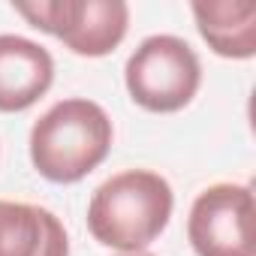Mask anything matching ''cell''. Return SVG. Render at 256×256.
Masks as SVG:
<instances>
[{
  "label": "cell",
  "instance_id": "cell-1",
  "mask_svg": "<svg viewBox=\"0 0 256 256\" xmlns=\"http://www.w3.org/2000/svg\"><path fill=\"white\" fill-rule=\"evenodd\" d=\"M175 193L151 169H126L102 181L88 202L90 235L118 253H139L169 226Z\"/></svg>",
  "mask_w": 256,
  "mask_h": 256
},
{
  "label": "cell",
  "instance_id": "cell-2",
  "mask_svg": "<svg viewBox=\"0 0 256 256\" xmlns=\"http://www.w3.org/2000/svg\"><path fill=\"white\" fill-rule=\"evenodd\" d=\"M114 126L106 108L84 96L54 102L30 130L34 169L52 184H76L112 151Z\"/></svg>",
  "mask_w": 256,
  "mask_h": 256
},
{
  "label": "cell",
  "instance_id": "cell-3",
  "mask_svg": "<svg viewBox=\"0 0 256 256\" xmlns=\"http://www.w3.org/2000/svg\"><path fill=\"white\" fill-rule=\"evenodd\" d=\"M124 82L136 106L166 114L190 106L202 84V64L193 46L181 36L154 34L130 54Z\"/></svg>",
  "mask_w": 256,
  "mask_h": 256
},
{
  "label": "cell",
  "instance_id": "cell-4",
  "mask_svg": "<svg viewBox=\"0 0 256 256\" xmlns=\"http://www.w3.org/2000/svg\"><path fill=\"white\" fill-rule=\"evenodd\" d=\"M12 6L36 30L52 34L82 58L114 52L130 28V6L124 0H36Z\"/></svg>",
  "mask_w": 256,
  "mask_h": 256
},
{
  "label": "cell",
  "instance_id": "cell-5",
  "mask_svg": "<svg viewBox=\"0 0 256 256\" xmlns=\"http://www.w3.org/2000/svg\"><path fill=\"white\" fill-rule=\"evenodd\" d=\"M256 211L247 184H211L187 217V238L196 256H256Z\"/></svg>",
  "mask_w": 256,
  "mask_h": 256
},
{
  "label": "cell",
  "instance_id": "cell-6",
  "mask_svg": "<svg viewBox=\"0 0 256 256\" xmlns=\"http://www.w3.org/2000/svg\"><path fill=\"white\" fill-rule=\"evenodd\" d=\"M54 82V60L40 42L0 34V112L30 108Z\"/></svg>",
  "mask_w": 256,
  "mask_h": 256
},
{
  "label": "cell",
  "instance_id": "cell-7",
  "mask_svg": "<svg viewBox=\"0 0 256 256\" xmlns=\"http://www.w3.org/2000/svg\"><path fill=\"white\" fill-rule=\"evenodd\" d=\"M0 256H70V238L48 208L0 199Z\"/></svg>",
  "mask_w": 256,
  "mask_h": 256
},
{
  "label": "cell",
  "instance_id": "cell-8",
  "mask_svg": "<svg viewBox=\"0 0 256 256\" xmlns=\"http://www.w3.org/2000/svg\"><path fill=\"white\" fill-rule=\"evenodd\" d=\"M193 18L214 54L229 60L256 54V4L250 0H199L193 4Z\"/></svg>",
  "mask_w": 256,
  "mask_h": 256
},
{
  "label": "cell",
  "instance_id": "cell-9",
  "mask_svg": "<svg viewBox=\"0 0 256 256\" xmlns=\"http://www.w3.org/2000/svg\"><path fill=\"white\" fill-rule=\"evenodd\" d=\"M120 256H154V253H148V250H139V253H120Z\"/></svg>",
  "mask_w": 256,
  "mask_h": 256
}]
</instances>
